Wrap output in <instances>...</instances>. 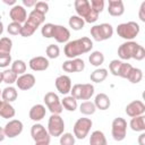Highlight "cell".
Masks as SVG:
<instances>
[{"mask_svg": "<svg viewBox=\"0 0 145 145\" xmlns=\"http://www.w3.org/2000/svg\"><path fill=\"white\" fill-rule=\"evenodd\" d=\"M92 49H93V41L89 37L84 36L67 42L63 49V53L68 59H75L78 58L80 54L89 52Z\"/></svg>", "mask_w": 145, "mask_h": 145, "instance_id": "6da1fadb", "label": "cell"}, {"mask_svg": "<svg viewBox=\"0 0 145 145\" xmlns=\"http://www.w3.org/2000/svg\"><path fill=\"white\" fill-rule=\"evenodd\" d=\"M45 20V15L36 11V10H32L28 16H27V19L26 22L22 25V31H20V35L23 37H29L32 36L35 31L44 23Z\"/></svg>", "mask_w": 145, "mask_h": 145, "instance_id": "7a4b0ae2", "label": "cell"}, {"mask_svg": "<svg viewBox=\"0 0 145 145\" xmlns=\"http://www.w3.org/2000/svg\"><path fill=\"white\" fill-rule=\"evenodd\" d=\"M74 7L77 12V16L83 18L85 23L93 24L97 20L100 14H97L95 10L92 9L88 0H76L74 2Z\"/></svg>", "mask_w": 145, "mask_h": 145, "instance_id": "3957f363", "label": "cell"}, {"mask_svg": "<svg viewBox=\"0 0 145 145\" xmlns=\"http://www.w3.org/2000/svg\"><path fill=\"white\" fill-rule=\"evenodd\" d=\"M139 31H140V27L136 22H127V23L119 24L116 29L118 36H120L126 41H133L139 34Z\"/></svg>", "mask_w": 145, "mask_h": 145, "instance_id": "277c9868", "label": "cell"}, {"mask_svg": "<svg viewBox=\"0 0 145 145\" xmlns=\"http://www.w3.org/2000/svg\"><path fill=\"white\" fill-rule=\"evenodd\" d=\"M113 35V27L109 23H102L100 25H94L91 27V36L94 41L102 42L111 39Z\"/></svg>", "mask_w": 145, "mask_h": 145, "instance_id": "5b68a950", "label": "cell"}, {"mask_svg": "<svg viewBox=\"0 0 145 145\" xmlns=\"http://www.w3.org/2000/svg\"><path fill=\"white\" fill-rule=\"evenodd\" d=\"M111 135H112V138L117 142H121L126 138V135H127V121L121 118V117H118V118H114L113 121H112V125H111Z\"/></svg>", "mask_w": 145, "mask_h": 145, "instance_id": "8992f818", "label": "cell"}, {"mask_svg": "<svg viewBox=\"0 0 145 145\" xmlns=\"http://www.w3.org/2000/svg\"><path fill=\"white\" fill-rule=\"evenodd\" d=\"M48 133L50 136L60 137L65 130V121L60 114H51L48 121Z\"/></svg>", "mask_w": 145, "mask_h": 145, "instance_id": "52a82bcc", "label": "cell"}, {"mask_svg": "<svg viewBox=\"0 0 145 145\" xmlns=\"http://www.w3.org/2000/svg\"><path fill=\"white\" fill-rule=\"evenodd\" d=\"M92 126H93V121L89 118H79V119H77L75 125H74V128H72L75 138L84 139L88 135Z\"/></svg>", "mask_w": 145, "mask_h": 145, "instance_id": "ba28073f", "label": "cell"}, {"mask_svg": "<svg viewBox=\"0 0 145 145\" xmlns=\"http://www.w3.org/2000/svg\"><path fill=\"white\" fill-rule=\"evenodd\" d=\"M46 108L49 109V111L52 114H60L63 110L62 105H61V101L58 96V94H56L54 92H48L44 95L43 99Z\"/></svg>", "mask_w": 145, "mask_h": 145, "instance_id": "9c48e42d", "label": "cell"}, {"mask_svg": "<svg viewBox=\"0 0 145 145\" xmlns=\"http://www.w3.org/2000/svg\"><path fill=\"white\" fill-rule=\"evenodd\" d=\"M31 136L35 143H48L50 144L51 136L49 135L45 127L41 123H34L31 128Z\"/></svg>", "mask_w": 145, "mask_h": 145, "instance_id": "30bf717a", "label": "cell"}, {"mask_svg": "<svg viewBox=\"0 0 145 145\" xmlns=\"http://www.w3.org/2000/svg\"><path fill=\"white\" fill-rule=\"evenodd\" d=\"M138 43L135 41H126L118 48V56L122 60H129L134 58V54L136 52V49L138 48Z\"/></svg>", "mask_w": 145, "mask_h": 145, "instance_id": "8fae6325", "label": "cell"}, {"mask_svg": "<svg viewBox=\"0 0 145 145\" xmlns=\"http://www.w3.org/2000/svg\"><path fill=\"white\" fill-rule=\"evenodd\" d=\"M23 128H24V125L20 120L18 119H11L9 120L6 126L3 127V130H5V135L6 137L8 138H15L17 136H19L23 131Z\"/></svg>", "mask_w": 145, "mask_h": 145, "instance_id": "7c38bea8", "label": "cell"}, {"mask_svg": "<svg viewBox=\"0 0 145 145\" xmlns=\"http://www.w3.org/2000/svg\"><path fill=\"white\" fill-rule=\"evenodd\" d=\"M62 69L66 72H80L85 69V62L80 58L68 59L62 63Z\"/></svg>", "mask_w": 145, "mask_h": 145, "instance_id": "4fadbf2b", "label": "cell"}, {"mask_svg": "<svg viewBox=\"0 0 145 145\" xmlns=\"http://www.w3.org/2000/svg\"><path fill=\"white\" fill-rule=\"evenodd\" d=\"M9 17L11 18L12 22L18 23V24H24L27 19V11L24 6L22 5H15L11 7L9 11Z\"/></svg>", "mask_w": 145, "mask_h": 145, "instance_id": "5bb4252c", "label": "cell"}, {"mask_svg": "<svg viewBox=\"0 0 145 145\" xmlns=\"http://www.w3.org/2000/svg\"><path fill=\"white\" fill-rule=\"evenodd\" d=\"M125 111H126V114L129 116L130 118L143 116L145 113V104L140 100H135L127 104Z\"/></svg>", "mask_w": 145, "mask_h": 145, "instance_id": "9a60e30c", "label": "cell"}, {"mask_svg": "<svg viewBox=\"0 0 145 145\" xmlns=\"http://www.w3.org/2000/svg\"><path fill=\"white\" fill-rule=\"evenodd\" d=\"M35 83H36V79L33 74H23V75L18 76L17 80H16L17 87L22 91H28V89L33 88Z\"/></svg>", "mask_w": 145, "mask_h": 145, "instance_id": "2e32d148", "label": "cell"}, {"mask_svg": "<svg viewBox=\"0 0 145 145\" xmlns=\"http://www.w3.org/2000/svg\"><path fill=\"white\" fill-rule=\"evenodd\" d=\"M56 84V88L57 91L62 94V95H67L68 93H70L71 89V79L69 76L67 75H60L56 78L54 80Z\"/></svg>", "mask_w": 145, "mask_h": 145, "instance_id": "e0dca14e", "label": "cell"}, {"mask_svg": "<svg viewBox=\"0 0 145 145\" xmlns=\"http://www.w3.org/2000/svg\"><path fill=\"white\" fill-rule=\"evenodd\" d=\"M52 37L58 43H67L69 42V39H70V32L67 27L62 25H54Z\"/></svg>", "mask_w": 145, "mask_h": 145, "instance_id": "ac0fdd59", "label": "cell"}, {"mask_svg": "<svg viewBox=\"0 0 145 145\" xmlns=\"http://www.w3.org/2000/svg\"><path fill=\"white\" fill-rule=\"evenodd\" d=\"M49 65H50L49 59L45 58V57H42V56L34 57L28 62V66H29V68L33 71H43V70H46L49 68Z\"/></svg>", "mask_w": 145, "mask_h": 145, "instance_id": "d6986e66", "label": "cell"}, {"mask_svg": "<svg viewBox=\"0 0 145 145\" xmlns=\"http://www.w3.org/2000/svg\"><path fill=\"white\" fill-rule=\"evenodd\" d=\"M108 11L109 15L113 17H119L125 12V6L121 0H109L108 2Z\"/></svg>", "mask_w": 145, "mask_h": 145, "instance_id": "ffe728a7", "label": "cell"}, {"mask_svg": "<svg viewBox=\"0 0 145 145\" xmlns=\"http://www.w3.org/2000/svg\"><path fill=\"white\" fill-rule=\"evenodd\" d=\"M45 113H46V110H45V106L43 104H34L29 109L28 116H29L31 120L37 122V121H41L45 117Z\"/></svg>", "mask_w": 145, "mask_h": 145, "instance_id": "44dd1931", "label": "cell"}, {"mask_svg": "<svg viewBox=\"0 0 145 145\" xmlns=\"http://www.w3.org/2000/svg\"><path fill=\"white\" fill-rule=\"evenodd\" d=\"M94 105L96 109L99 110H102V111H105L110 108L111 105V101H110V97L105 94V93H99L95 99H94Z\"/></svg>", "mask_w": 145, "mask_h": 145, "instance_id": "7402d4cb", "label": "cell"}, {"mask_svg": "<svg viewBox=\"0 0 145 145\" xmlns=\"http://www.w3.org/2000/svg\"><path fill=\"white\" fill-rule=\"evenodd\" d=\"M15 114H16L15 108L10 103L3 100H0V117L5 119H10V118H14Z\"/></svg>", "mask_w": 145, "mask_h": 145, "instance_id": "603a6c76", "label": "cell"}, {"mask_svg": "<svg viewBox=\"0 0 145 145\" xmlns=\"http://www.w3.org/2000/svg\"><path fill=\"white\" fill-rule=\"evenodd\" d=\"M129 127L131 128V130H134L136 133L145 131V117H144V114L131 118L129 121Z\"/></svg>", "mask_w": 145, "mask_h": 145, "instance_id": "cb8c5ba5", "label": "cell"}, {"mask_svg": "<svg viewBox=\"0 0 145 145\" xmlns=\"http://www.w3.org/2000/svg\"><path fill=\"white\" fill-rule=\"evenodd\" d=\"M17 96H18L17 89H16L14 86H11V85L7 86V87L3 88L2 92H1V99H2L3 101L8 102V103H11V102L16 101Z\"/></svg>", "mask_w": 145, "mask_h": 145, "instance_id": "d4e9b609", "label": "cell"}, {"mask_svg": "<svg viewBox=\"0 0 145 145\" xmlns=\"http://www.w3.org/2000/svg\"><path fill=\"white\" fill-rule=\"evenodd\" d=\"M89 145H108V142L103 131L94 130L89 136Z\"/></svg>", "mask_w": 145, "mask_h": 145, "instance_id": "484cf974", "label": "cell"}, {"mask_svg": "<svg viewBox=\"0 0 145 145\" xmlns=\"http://www.w3.org/2000/svg\"><path fill=\"white\" fill-rule=\"evenodd\" d=\"M108 77V70L105 68H96L89 75V79L93 83H102Z\"/></svg>", "mask_w": 145, "mask_h": 145, "instance_id": "4316f807", "label": "cell"}, {"mask_svg": "<svg viewBox=\"0 0 145 145\" xmlns=\"http://www.w3.org/2000/svg\"><path fill=\"white\" fill-rule=\"evenodd\" d=\"M61 105H62L63 109H66V110L69 111V112H74V111L77 109V106H78L77 100H76L75 97H72L71 95L65 96V97L61 100Z\"/></svg>", "mask_w": 145, "mask_h": 145, "instance_id": "83f0119b", "label": "cell"}, {"mask_svg": "<svg viewBox=\"0 0 145 145\" xmlns=\"http://www.w3.org/2000/svg\"><path fill=\"white\" fill-rule=\"evenodd\" d=\"M12 49V41L11 39L5 36L0 39V56H7L10 54Z\"/></svg>", "mask_w": 145, "mask_h": 145, "instance_id": "f1b7e54d", "label": "cell"}, {"mask_svg": "<svg viewBox=\"0 0 145 145\" xmlns=\"http://www.w3.org/2000/svg\"><path fill=\"white\" fill-rule=\"evenodd\" d=\"M68 24H69V27L74 31H80L84 28V25H85V22L83 18H80L79 16L77 15H72L70 16L69 20H68Z\"/></svg>", "mask_w": 145, "mask_h": 145, "instance_id": "f546056e", "label": "cell"}, {"mask_svg": "<svg viewBox=\"0 0 145 145\" xmlns=\"http://www.w3.org/2000/svg\"><path fill=\"white\" fill-rule=\"evenodd\" d=\"M88 61L92 66L100 67L104 62V54L101 51H93L88 57Z\"/></svg>", "mask_w": 145, "mask_h": 145, "instance_id": "4dcf8cb0", "label": "cell"}, {"mask_svg": "<svg viewBox=\"0 0 145 145\" xmlns=\"http://www.w3.org/2000/svg\"><path fill=\"white\" fill-rule=\"evenodd\" d=\"M94 94V86L91 83H86V84H82V88H80V99L79 100H89Z\"/></svg>", "mask_w": 145, "mask_h": 145, "instance_id": "1f68e13d", "label": "cell"}, {"mask_svg": "<svg viewBox=\"0 0 145 145\" xmlns=\"http://www.w3.org/2000/svg\"><path fill=\"white\" fill-rule=\"evenodd\" d=\"M79 111H80V113H83L85 116H92V114L95 113L96 108H95V105H94L93 102H91V101H84L79 105Z\"/></svg>", "mask_w": 145, "mask_h": 145, "instance_id": "d6a6232c", "label": "cell"}, {"mask_svg": "<svg viewBox=\"0 0 145 145\" xmlns=\"http://www.w3.org/2000/svg\"><path fill=\"white\" fill-rule=\"evenodd\" d=\"M17 76H20L23 74H25L26 71V62L24 60H20V59H17L15 61L11 62V68H10Z\"/></svg>", "mask_w": 145, "mask_h": 145, "instance_id": "836d02e7", "label": "cell"}, {"mask_svg": "<svg viewBox=\"0 0 145 145\" xmlns=\"http://www.w3.org/2000/svg\"><path fill=\"white\" fill-rule=\"evenodd\" d=\"M127 79H128L131 84H138V83L143 79V71H142V69H139V68H134V67H133L131 71L129 72V75H128V77H127Z\"/></svg>", "mask_w": 145, "mask_h": 145, "instance_id": "e575fe53", "label": "cell"}, {"mask_svg": "<svg viewBox=\"0 0 145 145\" xmlns=\"http://www.w3.org/2000/svg\"><path fill=\"white\" fill-rule=\"evenodd\" d=\"M17 75L11 70V69H6L2 71V83H6L8 85H11L16 83L17 80Z\"/></svg>", "mask_w": 145, "mask_h": 145, "instance_id": "d590c367", "label": "cell"}, {"mask_svg": "<svg viewBox=\"0 0 145 145\" xmlns=\"http://www.w3.org/2000/svg\"><path fill=\"white\" fill-rule=\"evenodd\" d=\"M45 53L49 59H56L60 54V48L57 44H49L45 49Z\"/></svg>", "mask_w": 145, "mask_h": 145, "instance_id": "8d00e7d4", "label": "cell"}, {"mask_svg": "<svg viewBox=\"0 0 145 145\" xmlns=\"http://www.w3.org/2000/svg\"><path fill=\"white\" fill-rule=\"evenodd\" d=\"M75 136L74 134L71 133H63L61 136H60V139H59V143L60 145H75Z\"/></svg>", "mask_w": 145, "mask_h": 145, "instance_id": "74e56055", "label": "cell"}, {"mask_svg": "<svg viewBox=\"0 0 145 145\" xmlns=\"http://www.w3.org/2000/svg\"><path fill=\"white\" fill-rule=\"evenodd\" d=\"M122 61L118 60V59H113L110 61L109 63V70L113 76H119V71H120V67H121Z\"/></svg>", "mask_w": 145, "mask_h": 145, "instance_id": "f35d334b", "label": "cell"}, {"mask_svg": "<svg viewBox=\"0 0 145 145\" xmlns=\"http://www.w3.org/2000/svg\"><path fill=\"white\" fill-rule=\"evenodd\" d=\"M53 28H54V24L52 23H46L42 26L41 28V34L43 37L45 39H50L52 37V34H53Z\"/></svg>", "mask_w": 145, "mask_h": 145, "instance_id": "ab89813d", "label": "cell"}, {"mask_svg": "<svg viewBox=\"0 0 145 145\" xmlns=\"http://www.w3.org/2000/svg\"><path fill=\"white\" fill-rule=\"evenodd\" d=\"M20 31H22V24H18V23L11 22L7 26V32L10 35H18V34L20 35Z\"/></svg>", "mask_w": 145, "mask_h": 145, "instance_id": "60d3db41", "label": "cell"}, {"mask_svg": "<svg viewBox=\"0 0 145 145\" xmlns=\"http://www.w3.org/2000/svg\"><path fill=\"white\" fill-rule=\"evenodd\" d=\"M131 69H133V66H131L130 63L122 61L121 67H120V71H119V76H118V77L127 78V77H128V75H129V72L131 71Z\"/></svg>", "mask_w": 145, "mask_h": 145, "instance_id": "b9f144b4", "label": "cell"}, {"mask_svg": "<svg viewBox=\"0 0 145 145\" xmlns=\"http://www.w3.org/2000/svg\"><path fill=\"white\" fill-rule=\"evenodd\" d=\"M89 5H91L92 9L95 10L97 14L102 12V10L104 9V1L103 0H91Z\"/></svg>", "mask_w": 145, "mask_h": 145, "instance_id": "7bdbcfd3", "label": "cell"}, {"mask_svg": "<svg viewBox=\"0 0 145 145\" xmlns=\"http://www.w3.org/2000/svg\"><path fill=\"white\" fill-rule=\"evenodd\" d=\"M34 10L45 15L48 11H49V5L45 2V1H37L34 6Z\"/></svg>", "mask_w": 145, "mask_h": 145, "instance_id": "ee69618b", "label": "cell"}, {"mask_svg": "<svg viewBox=\"0 0 145 145\" xmlns=\"http://www.w3.org/2000/svg\"><path fill=\"white\" fill-rule=\"evenodd\" d=\"M144 58H145V49L142 45H138V48L136 49V52H135L133 59H135L137 61H142Z\"/></svg>", "mask_w": 145, "mask_h": 145, "instance_id": "f6af8a7d", "label": "cell"}, {"mask_svg": "<svg viewBox=\"0 0 145 145\" xmlns=\"http://www.w3.org/2000/svg\"><path fill=\"white\" fill-rule=\"evenodd\" d=\"M80 88H82V84H75L70 89V95L72 97H75L76 100H79L80 99Z\"/></svg>", "mask_w": 145, "mask_h": 145, "instance_id": "bcb514c9", "label": "cell"}, {"mask_svg": "<svg viewBox=\"0 0 145 145\" xmlns=\"http://www.w3.org/2000/svg\"><path fill=\"white\" fill-rule=\"evenodd\" d=\"M9 65H11V56H0V68H7Z\"/></svg>", "mask_w": 145, "mask_h": 145, "instance_id": "7dc6e473", "label": "cell"}, {"mask_svg": "<svg viewBox=\"0 0 145 145\" xmlns=\"http://www.w3.org/2000/svg\"><path fill=\"white\" fill-rule=\"evenodd\" d=\"M138 17H139V19H140L143 23H145V1H143L142 5H140V7H139Z\"/></svg>", "mask_w": 145, "mask_h": 145, "instance_id": "c3c4849f", "label": "cell"}, {"mask_svg": "<svg viewBox=\"0 0 145 145\" xmlns=\"http://www.w3.org/2000/svg\"><path fill=\"white\" fill-rule=\"evenodd\" d=\"M36 2V0H23V5L25 7H34Z\"/></svg>", "mask_w": 145, "mask_h": 145, "instance_id": "681fc988", "label": "cell"}, {"mask_svg": "<svg viewBox=\"0 0 145 145\" xmlns=\"http://www.w3.org/2000/svg\"><path fill=\"white\" fill-rule=\"evenodd\" d=\"M138 144L139 145H145V133H140V135L138 136Z\"/></svg>", "mask_w": 145, "mask_h": 145, "instance_id": "f907efd6", "label": "cell"}, {"mask_svg": "<svg viewBox=\"0 0 145 145\" xmlns=\"http://www.w3.org/2000/svg\"><path fill=\"white\" fill-rule=\"evenodd\" d=\"M5 138H6V135H5V130H3V128H2V127H0V142L5 140Z\"/></svg>", "mask_w": 145, "mask_h": 145, "instance_id": "816d5d0a", "label": "cell"}, {"mask_svg": "<svg viewBox=\"0 0 145 145\" xmlns=\"http://www.w3.org/2000/svg\"><path fill=\"white\" fill-rule=\"evenodd\" d=\"M3 2L6 3V5H16V1L15 0H11V1H8V0H3Z\"/></svg>", "mask_w": 145, "mask_h": 145, "instance_id": "f5cc1de1", "label": "cell"}, {"mask_svg": "<svg viewBox=\"0 0 145 145\" xmlns=\"http://www.w3.org/2000/svg\"><path fill=\"white\" fill-rule=\"evenodd\" d=\"M2 33H3V24L2 22H0V35H2Z\"/></svg>", "mask_w": 145, "mask_h": 145, "instance_id": "db71d44e", "label": "cell"}, {"mask_svg": "<svg viewBox=\"0 0 145 145\" xmlns=\"http://www.w3.org/2000/svg\"><path fill=\"white\" fill-rule=\"evenodd\" d=\"M35 145H50L48 143H35Z\"/></svg>", "mask_w": 145, "mask_h": 145, "instance_id": "11a10c76", "label": "cell"}, {"mask_svg": "<svg viewBox=\"0 0 145 145\" xmlns=\"http://www.w3.org/2000/svg\"><path fill=\"white\" fill-rule=\"evenodd\" d=\"M0 83H2V72L0 71Z\"/></svg>", "mask_w": 145, "mask_h": 145, "instance_id": "9f6ffc18", "label": "cell"}, {"mask_svg": "<svg viewBox=\"0 0 145 145\" xmlns=\"http://www.w3.org/2000/svg\"><path fill=\"white\" fill-rule=\"evenodd\" d=\"M1 92H2V91H1V89H0V96H1Z\"/></svg>", "mask_w": 145, "mask_h": 145, "instance_id": "6f0895ef", "label": "cell"}]
</instances>
